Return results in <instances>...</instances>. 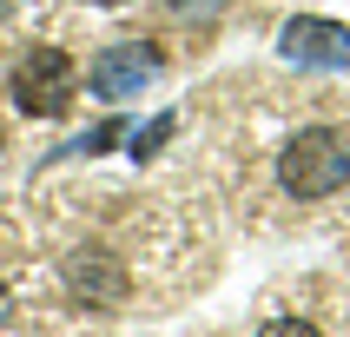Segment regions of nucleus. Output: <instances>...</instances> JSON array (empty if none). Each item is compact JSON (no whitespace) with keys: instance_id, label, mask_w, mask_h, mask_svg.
<instances>
[{"instance_id":"obj_1","label":"nucleus","mask_w":350,"mask_h":337,"mask_svg":"<svg viewBox=\"0 0 350 337\" xmlns=\"http://www.w3.org/2000/svg\"><path fill=\"white\" fill-rule=\"evenodd\" d=\"M278 178L291 198H331L337 185H350V139L331 133V126H311L297 133L278 159Z\"/></svg>"},{"instance_id":"obj_2","label":"nucleus","mask_w":350,"mask_h":337,"mask_svg":"<svg viewBox=\"0 0 350 337\" xmlns=\"http://www.w3.org/2000/svg\"><path fill=\"white\" fill-rule=\"evenodd\" d=\"M73 86H79V66L59 46H33V53L14 66V106L20 113H33V119H59L66 106H73Z\"/></svg>"},{"instance_id":"obj_3","label":"nucleus","mask_w":350,"mask_h":337,"mask_svg":"<svg viewBox=\"0 0 350 337\" xmlns=\"http://www.w3.org/2000/svg\"><path fill=\"white\" fill-rule=\"evenodd\" d=\"M152 79H159V53L146 46V40H113V46H99V53L86 59V86H93L106 106L146 93Z\"/></svg>"},{"instance_id":"obj_4","label":"nucleus","mask_w":350,"mask_h":337,"mask_svg":"<svg viewBox=\"0 0 350 337\" xmlns=\"http://www.w3.org/2000/svg\"><path fill=\"white\" fill-rule=\"evenodd\" d=\"M278 53L291 59V66H317V73L350 66V27H337V20H317V14H297V20H284Z\"/></svg>"},{"instance_id":"obj_5","label":"nucleus","mask_w":350,"mask_h":337,"mask_svg":"<svg viewBox=\"0 0 350 337\" xmlns=\"http://www.w3.org/2000/svg\"><path fill=\"white\" fill-rule=\"evenodd\" d=\"M66 291L79 304H93V311H113V304H126V265L113 252H99V245H79L66 258Z\"/></svg>"},{"instance_id":"obj_6","label":"nucleus","mask_w":350,"mask_h":337,"mask_svg":"<svg viewBox=\"0 0 350 337\" xmlns=\"http://www.w3.org/2000/svg\"><path fill=\"white\" fill-rule=\"evenodd\" d=\"M172 126H178V119H172V113H159V119H152V126H146V133H133V159H152V152H159V146H165V139H172Z\"/></svg>"},{"instance_id":"obj_7","label":"nucleus","mask_w":350,"mask_h":337,"mask_svg":"<svg viewBox=\"0 0 350 337\" xmlns=\"http://www.w3.org/2000/svg\"><path fill=\"white\" fill-rule=\"evenodd\" d=\"M113 139H119V119H106V126H93V133H79L73 146H66V152H106Z\"/></svg>"},{"instance_id":"obj_8","label":"nucleus","mask_w":350,"mask_h":337,"mask_svg":"<svg viewBox=\"0 0 350 337\" xmlns=\"http://www.w3.org/2000/svg\"><path fill=\"white\" fill-rule=\"evenodd\" d=\"M258 337H317V324H304V317H271Z\"/></svg>"},{"instance_id":"obj_9","label":"nucleus","mask_w":350,"mask_h":337,"mask_svg":"<svg viewBox=\"0 0 350 337\" xmlns=\"http://www.w3.org/2000/svg\"><path fill=\"white\" fill-rule=\"evenodd\" d=\"M172 7H178V14H192V20H212L218 7H232V0H172Z\"/></svg>"},{"instance_id":"obj_10","label":"nucleus","mask_w":350,"mask_h":337,"mask_svg":"<svg viewBox=\"0 0 350 337\" xmlns=\"http://www.w3.org/2000/svg\"><path fill=\"white\" fill-rule=\"evenodd\" d=\"M0 317H7V284H0Z\"/></svg>"},{"instance_id":"obj_11","label":"nucleus","mask_w":350,"mask_h":337,"mask_svg":"<svg viewBox=\"0 0 350 337\" xmlns=\"http://www.w3.org/2000/svg\"><path fill=\"white\" fill-rule=\"evenodd\" d=\"M93 7H126V0H93Z\"/></svg>"}]
</instances>
